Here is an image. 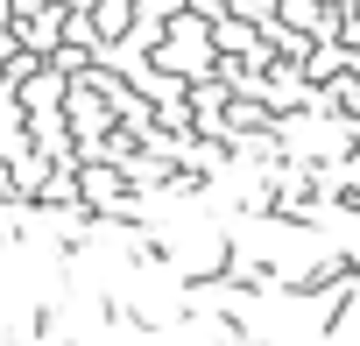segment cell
<instances>
[{
  "label": "cell",
  "instance_id": "6da1fadb",
  "mask_svg": "<svg viewBox=\"0 0 360 346\" xmlns=\"http://www.w3.org/2000/svg\"><path fill=\"white\" fill-rule=\"evenodd\" d=\"M155 64H162L169 78H184V85H198V78H219V36H212V22L184 8V15L169 22V43L155 50Z\"/></svg>",
  "mask_w": 360,
  "mask_h": 346
},
{
  "label": "cell",
  "instance_id": "7a4b0ae2",
  "mask_svg": "<svg viewBox=\"0 0 360 346\" xmlns=\"http://www.w3.org/2000/svg\"><path fill=\"white\" fill-rule=\"evenodd\" d=\"M212 36H219V57H255V50L269 43V36H262L255 22H240V15H219V22H212Z\"/></svg>",
  "mask_w": 360,
  "mask_h": 346
},
{
  "label": "cell",
  "instance_id": "3957f363",
  "mask_svg": "<svg viewBox=\"0 0 360 346\" xmlns=\"http://www.w3.org/2000/svg\"><path fill=\"white\" fill-rule=\"evenodd\" d=\"M64 8H71V15H99V0H64Z\"/></svg>",
  "mask_w": 360,
  "mask_h": 346
},
{
  "label": "cell",
  "instance_id": "277c9868",
  "mask_svg": "<svg viewBox=\"0 0 360 346\" xmlns=\"http://www.w3.org/2000/svg\"><path fill=\"white\" fill-rule=\"evenodd\" d=\"M255 346H276V339H255Z\"/></svg>",
  "mask_w": 360,
  "mask_h": 346
}]
</instances>
